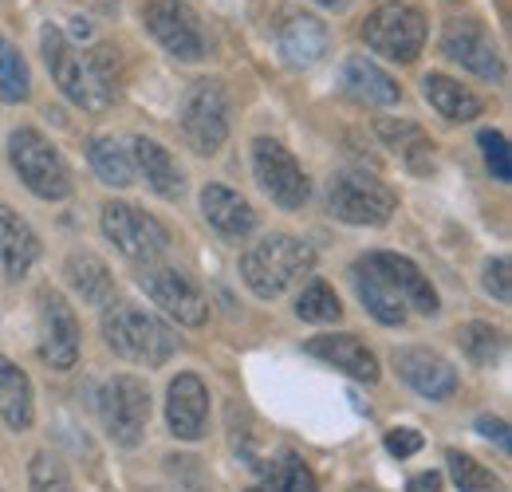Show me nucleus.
Instances as JSON below:
<instances>
[{
	"mask_svg": "<svg viewBox=\"0 0 512 492\" xmlns=\"http://www.w3.org/2000/svg\"><path fill=\"white\" fill-rule=\"evenodd\" d=\"M477 142H481V154H485L489 174H493L501 185L512 182V158H509V142H505V134H501V130H481Z\"/></svg>",
	"mask_w": 512,
	"mask_h": 492,
	"instance_id": "nucleus-36",
	"label": "nucleus"
},
{
	"mask_svg": "<svg viewBox=\"0 0 512 492\" xmlns=\"http://www.w3.org/2000/svg\"><path fill=\"white\" fill-rule=\"evenodd\" d=\"M457 343H461V351L473 367H497L501 355H505V335L493 323H481V319L457 327Z\"/></svg>",
	"mask_w": 512,
	"mask_h": 492,
	"instance_id": "nucleus-30",
	"label": "nucleus"
},
{
	"mask_svg": "<svg viewBox=\"0 0 512 492\" xmlns=\"http://www.w3.org/2000/svg\"><path fill=\"white\" fill-rule=\"evenodd\" d=\"M253 174H256V185L264 189V197L276 201L288 213L304 209L308 197H312V185H308L304 166L276 138H256L253 142Z\"/></svg>",
	"mask_w": 512,
	"mask_h": 492,
	"instance_id": "nucleus-9",
	"label": "nucleus"
},
{
	"mask_svg": "<svg viewBox=\"0 0 512 492\" xmlns=\"http://www.w3.org/2000/svg\"><path fill=\"white\" fill-rule=\"evenodd\" d=\"M351 280H355V292H359V300H363V308L371 311L383 327H402L406 323V304L390 292V284H386L383 276L367 264V260H359L355 268H351Z\"/></svg>",
	"mask_w": 512,
	"mask_h": 492,
	"instance_id": "nucleus-28",
	"label": "nucleus"
},
{
	"mask_svg": "<svg viewBox=\"0 0 512 492\" xmlns=\"http://www.w3.org/2000/svg\"><path fill=\"white\" fill-rule=\"evenodd\" d=\"M386 449L402 461V457H414L418 449H422V433L410 430V426H402V430H390L386 433Z\"/></svg>",
	"mask_w": 512,
	"mask_h": 492,
	"instance_id": "nucleus-38",
	"label": "nucleus"
},
{
	"mask_svg": "<svg viewBox=\"0 0 512 492\" xmlns=\"http://www.w3.org/2000/svg\"><path fill=\"white\" fill-rule=\"evenodd\" d=\"M394 370L414 394H422L430 402H446L457 394V370L430 347H398L394 351Z\"/></svg>",
	"mask_w": 512,
	"mask_h": 492,
	"instance_id": "nucleus-15",
	"label": "nucleus"
},
{
	"mask_svg": "<svg viewBox=\"0 0 512 492\" xmlns=\"http://www.w3.org/2000/svg\"><path fill=\"white\" fill-rule=\"evenodd\" d=\"M304 351L323 359L327 367L359 378V382H379V359L359 335H347V331L343 335H316V339H308Z\"/></svg>",
	"mask_w": 512,
	"mask_h": 492,
	"instance_id": "nucleus-21",
	"label": "nucleus"
},
{
	"mask_svg": "<svg viewBox=\"0 0 512 492\" xmlns=\"http://www.w3.org/2000/svg\"><path fill=\"white\" fill-rule=\"evenodd\" d=\"M99 418H103V430L115 445L134 449L146 433L150 422V390L142 378L134 374H115L103 382L99 390Z\"/></svg>",
	"mask_w": 512,
	"mask_h": 492,
	"instance_id": "nucleus-7",
	"label": "nucleus"
},
{
	"mask_svg": "<svg viewBox=\"0 0 512 492\" xmlns=\"http://www.w3.org/2000/svg\"><path fill=\"white\" fill-rule=\"evenodd\" d=\"M485 292L497 300V304H509L512 300V272H509V256H497L485 264Z\"/></svg>",
	"mask_w": 512,
	"mask_h": 492,
	"instance_id": "nucleus-37",
	"label": "nucleus"
},
{
	"mask_svg": "<svg viewBox=\"0 0 512 492\" xmlns=\"http://www.w3.org/2000/svg\"><path fill=\"white\" fill-rule=\"evenodd\" d=\"M138 284L142 292L166 311L170 319H178L182 327H201L205 315H209V304L201 296V288L193 284L186 272L178 268H142L138 272Z\"/></svg>",
	"mask_w": 512,
	"mask_h": 492,
	"instance_id": "nucleus-12",
	"label": "nucleus"
},
{
	"mask_svg": "<svg viewBox=\"0 0 512 492\" xmlns=\"http://www.w3.org/2000/svg\"><path fill=\"white\" fill-rule=\"evenodd\" d=\"M40 355L52 370L79 363V319L60 292H40Z\"/></svg>",
	"mask_w": 512,
	"mask_h": 492,
	"instance_id": "nucleus-14",
	"label": "nucleus"
},
{
	"mask_svg": "<svg viewBox=\"0 0 512 492\" xmlns=\"http://www.w3.org/2000/svg\"><path fill=\"white\" fill-rule=\"evenodd\" d=\"M103 233L107 241L119 248L134 264H154L166 248H170V233L158 217H150L146 209L130 205V201H107L103 205Z\"/></svg>",
	"mask_w": 512,
	"mask_h": 492,
	"instance_id": "nucleus-8",
	"label": "nucleus"
},
{
	"mask_svg": "<svg viewBox=\"0 0 512 492\" xmlns=\"http://www.w3.org/2000/svg\"><path fill=\"white\" fill-rule=\"evenodd\" d=\"M142 20H146V32H150L178 63L205 60L209 44H205L201 20L193 16L190 4H182V0H150V4L142 8Z\"/></svg>",
	"mask_w": 512,
	"mask_h": 492,
	"instance_id": "nucleus-11",
	"label": "nucleus"
},
{
	"mask_svg": "<svg viewBox=\"0 0 512 492\" xmlns=\"http://www.w3.org/2000/svg\"><path fill=\"white\" fill-rule=\"evenodd\" d=\"M87 158H91V170L99 174L103 185H115V189H127L134 182V162H130L127 146H119V138L111 134H95L87 142Z\"/></svg>",
	"mask_w": 512,
	"mask_h": 492,
	"instance_id": "nucleus-29",
	"label": "nucleus"
},
{
	"mask_svg": "<svg viewBox=\"0 0 512 492\" xmlns=\"http://www.w3.org/2000/svg\"><path fill=\"white\" fill-rule=\"evenodd\" d=\"M40 260V237L36 229L8 205H0V264L8 280H24L32 264Z\"/></svg>",
	"mask_w": 512,
	"mask_h": 492,
	"instance_id": "nucleus-22",
	"label": "nucleus"
},
{
	"mask_svg": "<svg viewBox=\"0 0 512 492\" xmlns=\"http://www.w3.org/2000/svg\"><path fill=\"white\" fill-rule=\"evenodd\" d=\"M276 48H280V60L288 63V67L308 71V67H316V63L327 56L331 40H327L323 20L308 16V12H300V16H288V20L280 24V32H276Z\"/></svg>",
	"mask_w": 512,
	"mask_h": 492,
	"instance_id": "nucleus-20",
	"label": "nucleus"
},
{
	"mask_svg": "<svg viewBox=\"0 0 512 492\" xmlns=\"http://www.w3.org/2000/svg\"><path fill=\"white\" fill-rule=\"evenodd\" d=\"M103 339L119 359L142 367H162L178 351V335L158 315L119 300L103 311Z\"/></svg>",
	"mask_w": 512,
	"mask_h": 492,
	"instance_id": "nucleus-2",
	"label": "nucleus"
},
{
	"mask_svg": "<svg viewBox=\"0 0 512 492\" xmlns=\"http://www.w3.org/2000/svg\"><path fill=\"white\" fill-rule=\"evenodd\" d=\"M363 44L371 52H379L383 60L414 63L418 52L426 48V16L410 4H402V0H386L367 16Z\"/></svg>",
	"mask_w": 512,
	"mask_h": 492,
	"instance_id": "nucleus-6",
	"label": "nucleus"
},
{
	"mask_svg": "<svg viewBox=\"0 0 512 492\" xmlns=\"http://www.w3.org/2000/svg\"><path fill=\"white\" fill-rule=\"evenodd\" d=\"M394 209H398L394 189L363 170H343L327 182V213L343 225L379 229L394 217Z\"/></svg>",
	"mask_w": 512,
	"mask_h": 492,
	"instance_id": "nucleus-5",
	"label": "nucleus"
},
{
	"mask_svg": "<svg viewBox=\"0 0 512 492\" xmlns=\"http://www.w3.org/2000/svg\"><path fill=\"white\" fill-rule=\"evenodd\" d=\"M166 426L178 441H201L209 426V386L197 374H178L166 390Z\"/></svg>",
	"mask_w": 512,
	"mask_h": 492,
	"instance_id": "nucleus-17",
	"label": "nucleus"
},
{
	"mask_svg": "<svg viewBox=\"0 0 512 492\" xmlns=\"http://www.w3.org/2000/svg\"><path fill=\"white\" fill-rule=\"evenodd\" d=\"M64 276L83 304H95V308L115 304V276L95 252H71L64 264Z\"/></svg>",
	"mask_w": 512,
	"mask_h": 492,
	"instance_id": "nucleus-25",
	"label": "nucleus"
},
{
	"mask_svg": "<svg viewBox=\"0 0 512 492\" xmlns=\"http://www.w3.org/2000/svg\"><path fill=\"white\" fill-rule=\"evenodd\" d=\"M28 95H32L28 63L8 36H0V103H24Z\"/></svg>",
	"mask_w": 512,
	"mask_h": 492,
	"instance_id": "nucleus-32",
	"label": "nucleus"
},
{
	"mask_svg": "<svg viewBox=\"0 0 512 492\" xmlns=\"http://www.w3.org/2000/svg\"><path fill=\"white\" fill-rule=\"evenodd\" d=\"M339 79H343V91L351 99L367 103V107H394L402 99V87L386 75L379 63L367 60V56H351V60L343 63Z\"/></svg>",
	"mask_w": 512,
	"mask_h": 492,
	"instance_id": "nucleus-24",
	"label": "nucleus"
},
{
	"mask_svg": "<svg viewBox=\"0 0 512 492\" xmlns=\"http://www.w3.org/2000/svg\"><path fill=\"white\" fill-rule=\"evenodd\" d=\"M406 492H442V473H418V477H410Z\"/></svg>",
	"mask_w": 512,
	"mask_h": 492,
	"instance_id": "nucleus-40",
	"label": "nucleus"
},
{
	"mask_svg": "<svg viewBox=\"0 0 512 492\" xmlns=\"http://www.w3.org/2000/svg\"><path fill=\"white\" fill-rule=\"evenodd\" d=\"M446 461H449V477H453L457 492H505V481H501L493 469H485L481 461H473L469 453L449 449Z\"/></svg>",
	"mask_w": 512,
	"mask_h": 492,
	"instance_id": "nucleus-33",
	"label": "nucleus"
},
{
	"mask_svg": "<svg viewBox=\"0 0 512 492\" xmlns=\"http://www.w3.org/2000/svg\"><path fill=\"white\" fill-rule=\"evenodd\" d=\"M40 52H44V63H48L56 87L64 91L75 107H83V111H107L115 103L119 87L99 71L95 60H79V52L71 48V40H67L56 24H48L40 32Z\"/></svg>",
	"mask_w": 512,
	"mask_h": 492,
	"instance_id": "nucleus-3",
	"label": "nucleus"
},
{
	"mask_svg": "<svg viewBox=\"0 0 512 492\" xmlns=\"http://www.w3.org/2000/svg\"><path fill=\"white\" fill-rule=\"evenodd\" d=\"M442 52H446L453 63H461L465 71H473L477 79L485 83H501L505 79V63H501V52L489 36L485 24L477 20H449L446 32H442Z\"/></svg>",
	"mask_w": 512,
	"mask_h": 492,
	"instance_id": "nucleus-13",
	"label": "nucleus"
},
{
	"mask_svg": "<svg viewBox=\"0 0 512 492\" xmlns=\"http://www.w3.org/2000/svg\"><path fill=\"white\" fill-rule=\"evenodd\" d=\"M367 264L383 276L386 284H390V292L406 304V311H422V315H438V292H434V284L426 280V272L410 260V256H398V252H371L367 256Z\"/></svg>",
	"mask_w": 512,
	"mask_h": 492,
	"instance_id": "nucleus-16",
	"label": "nucleus"
},
{
	"mask_svg": "<svg viewBox=\"0 0 512 492\" xmlns=\"http://www.w3.org/2000/svg\"><path fill=\"white\" fill-rule=\"evenodd\" d=\"M130 162L142 170L146 185H150L158 197L178 201V197L186 193V174H182V166L174 162V154H170L162 142H154V138H146V134H142V138H134Z\"/></svg>",
	"mask_w": 512,
	"mask_h": 492,
	"instance_id": "nucleus-23",
	"label": "nucleus"
},
{
	"mask_svg": "<svg viewBox=\"0 0 512 492\" xmlns=\"http://www.w3.org/2000/svg\"><path fill=\"white\" fill-rule=\"evenodd\" d=\"M182 138L193 154L209 158L229 138V95L217 79L193 83V91L182 103Z\"/></svg>",
	"mask_w": 512,
	"mask_h": 492,
	"instance_id": "nucleus-10",
	"label": "nucleus"
},
{
	"mask_svg": "<svg viewBox=\"0 0 512 492\" xmlns=\"http://www.w3.org/2000/svg\"><path fill=\"white\" fill-rule=\"evenodd\" d=\"M8 162L20 174V182L44 201H64L71 193V170L64 154L32 126H20L8 134Z\"/></svg>",
	"mask_w": 512,
	"mask_h": 492,
	"instance_id": "nucleus-4",
	"label": "nucleus"
},
{
	"mask_svg": "<svg viewBox=\"0 0 512 492\" xmlns=\"http://www.w3.org/2000/svg\"><path fill=\"white\" fill-rule=\"evenodd\" d=\"M422 95H426V103H430L442 119H449V123H473V119L485 111L481 95H473L465 83L449 79L442 71H430V75L422 79Z\"/></svg>",
	"mask_w": 512,
	"mask_h": 492,
	"instance_id": "nucleus-26",
	"label": "nucleus"
},
{
	"mask_svg": "<svg viewBox=\"0 0 512 492\" xmlns=\"http://www.w3.org/2000/svg\"><path fill=\"white\" fill-rule=\"evenodd\" d=\"M477 430H481V437L497 441L501 449H509V426H505L501 418H477Z\"/></svg>",
	"mask_w": 512,
	"mask_h": 492,
	"instance_id": "nucleus-39",
	"label": "nucleus"
},
{
	"mask_svg": "<svg viewBox=\"0 0 512 492\" xmlns=\"http://www.w3.org/2000/svg\"><path fill=\"white\" fill-rule=\"evenodd\" d=\"M28 489L32 492H75V485H71V473L64 469L60 457H52V453H36L32 465H28Z\"/></svg>",
	"mask_w": 512,
	"mask_h": 492,
	"instance_id": "nucleus-35",
	"label": "nucleus"
},
{
	"mask_svg": "<svg viewBox=\"0 0 512 492\" xmlns=\"http://www.w3.org/2000/svg\"><path fill=\"white\" fill-rule=\"evenodd\" d=\"M296 315L308 319V323H339V319H343V304H339V296H335L331 284L312 280V284L300 292V300H296Z\"/></svg>",
	"mask_w": 512,
	"mask_h": 492,
	"instance_id": "nucleus-34",
	"label": "nucleus"
},
{
	"mask_svg": "<svg viewBox=\"0 0 512 492\" xmlns=\"http://www.w3.org/2000/svg\"><path fill=\"white\" fill-rule=\"evenodd\" d=\"M201 217L225 237V241H245L256 229V209L229 185H205L201 189Z\"/></svg>",
	"mask_w": 512,
	"mask_h": 492,
	"instance_id": "nucleus-19",
	"label": "nucleus"
},
{
	"mask_svg": "<svg viewBox=\"0 0 512 492\" xmlns=\"http://www.w3.org/2000/svg\"><path fill=\"white\" fill-rule=\"evenodd\" d=\"M375 134L383 138V146L414 174V178H430L434 166H438V146L434 138L422 130L418 123H406V119H379Z\"/></svg>",
	"mask_w": 512,
	"mask_h": 492,
	"instance_id": "nucleus-18",
	"label": "nucleus"
},
{
	"mask_svg": "<svg viewBox=\"0 0 512 492\" xmlns=\"http://www.w3.org/2000/svg\"><path fill=\"white\" fill-rule=\"evenodd\" d=\"M316 4H323V8H343L347 0H316Z\"/></svg>",
	"mask_w": 512,
	"mask_h": 492,
	"instance_id": "nucleus-41",
	"label": "nucleus"
},
{
	"mask_svg": "<svg viewBox=\"0 0 512 492\" xmlns=\"http://www.w3.org/2000/svg\"><path fill=\"white\" fill-rule=\"evenodd\" d=\"M0 418L4 426L16 433L32 430L36 422V398H32V378L16 363L0 355Z\"/></svg>",
	"mask_w": 512,
	"mask_h": 492,
	"instance_id": "nucleus-27",
	"label": "nucleus"
},
{
	"mask_svg": "<svg viewBox=\"0 0 512 492\" xmlns=\"http://www.w3.org/2000/svg\"><path fill=\"white\" fill-rule=\"evenodd\" d=\"M245 492H320V485H316V473L296 453H284L280 461H272L264 481Z\"/></svg>",
	"mask_w": 512,
	"mask_h": 492,
	"instance_id": "nucleus-31",
	"label": "nucleus"
},
{
	"mask_svg": "<svg viewBox=\"0 0 512 492\" xmlns=\"http://www.w3.org/2000/svg\"><path fill=\"white\" fill-rule=\"evenodd\" d=\"M312 268H316V248L304 237H292V233H268L253 248H245V256H241V276L260 300L284 296Z\"/></svg>",
	"mask_w": 512,
	"mask_h": 492,
	"instance_id": "nucleus-1",
	"label": "nucleus"
}]
</instances>
